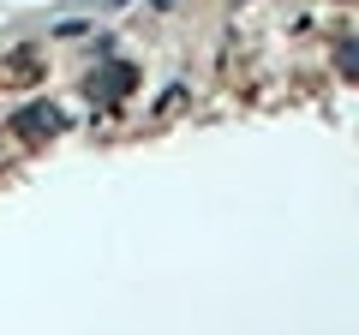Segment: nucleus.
Masks as SVG:
<instances>
[{"label":"nucleus","mask_w":359,"mask_h":335,"mask_svg":"<svg viewBox=\"0 0 359 335\" xmlns=\"http://www.w3.org/2000/svg\"><path fill=\"white\" fill-rule=\"evenodd\" d=\"M132 84H138V72H132V66H102V72L90 78V96H102V102H114V96H126Z\"/></svg>","instance_id":"f257e3e1"},{"label":"nucleus","mask_w":359,"mask_h":335,"mask_svg":"<svg viewBox=\"0 0 359 335\" xmlns=\"http://www.w3.org/2000/svg\"><path fill=\"white\" fill-rule=\"evenodd\" d=\"M54 126H60V114H54V108H42V114L30 108V114L18 120V132H54Z\"/></svg>","instance_id":"f03ea898"}]
</instances>
